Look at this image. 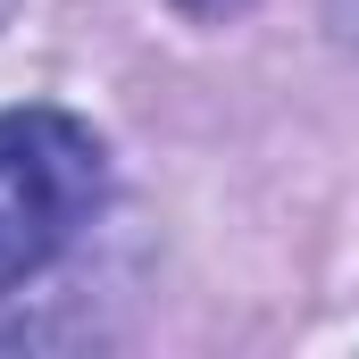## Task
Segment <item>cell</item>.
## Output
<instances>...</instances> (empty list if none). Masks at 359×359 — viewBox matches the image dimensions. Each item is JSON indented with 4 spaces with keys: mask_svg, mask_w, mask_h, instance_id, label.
I'll return each mask as SVG.
<instances>
[{
    "mask_svg": "<svg viewBox=\"0 0 359 359\" xmlns=\"http://www.w3.org/2000/svg\"><path fill=\"white\" fill-rule=\"evenodd\" d=\"M109 151L67 109H8L0 117V292L42 276L100 209Z\"/></svg>",
    "mask_w": 359,
    "mask_h": 359,
    "instance_id": "1",
    "label": "cell"
},
{
    "mask_svg": "<svg viewBox=\"0 0 359 359\" xmlns=\"http://www.w3.org/2000/svg\"><path fill=\"white\" fill-rule=\"evenodd\" d=\"M184 17H201V25H226V17H243L251 0H176Z\"/></svg>",
    "mask_w": 359,
    "mask_h": 359,
    "instance_id": "2",
    "label": "cell"
},
{
    "mask_svg": "<svg viewBox=\"0 0 359 359\" xmlns=\"http://www.w3.org/2000/svg\"><path fill=\"white\" fill-rule=\"evenodd\" d=\"M334 25H343V34H359V0H334Z\"/></svg>",
    "mask_w": 359,
    "mask_h": 359,
    "instance_id": "3",
    "label": "cell"
}]
</instances>
